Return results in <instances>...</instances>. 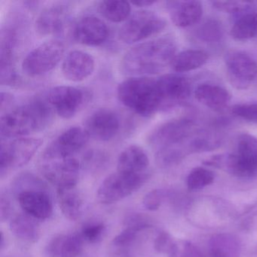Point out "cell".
Listing matches in <instances>:
<instances>
[{
  "label": "cell",
  "instance_id": "obj_1",
  "mask_svg": "<svg viewBox=\"0 0 257 257\" xmlns=\"http://www.w3.org/2000/svg\"><path fill=\"white\" fill-rule=\"evenodd\" d=\"M176 50V43L171 37H162L137 45L123 57L121 71L133 76L158 73L171 64Z\"/></svg>",
  "mask_w": 257,
  "mask_h": 257
},
{
  "label": "cell",
  "instance_id": "obj_2",
  "mask_svg": "<svg viewBox=\"0 0 257 257\" xmlns=\"http://www.w3.org/2000/svg\"><path fill=\"white\" fill-rule=\"evenodd\" d=\"M54 114L44 99H37L5 112L1 117L3 138H25L44 130L53 121Z\"/></svg>",
  "mask_w": 257,
  "mask_h": 257
},
{
  "label": "cell",
  "instance_id": "obj_3",
  "mask_svg": "<svg viewBox=\"0 0 257 257\" xmlns=\"http://www.w3.org/2000/svg\"><path fill=\"white\" fill-rule=\"evenodd\" d=\"M117 94L126 107L143 117H150L162 109L157 79L134 77L118 85Z\"/></svg>",
  "mask_w": 257,
  "mask_h": 257
},
{
  "label": "cell",
  "instance_id": "obj_4",
  "mask_svg": "<svg viewBox=\"0 0 257 257\" xmlns=\"http://www.w3.org/2000/svg\"><path fill=\"white\" fill-rule=\"evenodd\" d=\"M195 129L193 120L176 118L156 127L150 134L149 143L155 153L171 149H186L188 151V141L195 133Z\"/></svg>",
  "mask_w": 257,
  "mask_h": 257
},
{
  "label": "cell",
  "instance_id": "obj_5",
  "mask_svg": "<svg viewBox=\"0 0 257 257\" xmlns=\"http://www.w3.org/2000/svg\"><path fill=\"white\" fill-rule=\"evenodd\" d=\"M223 170L237 178L256 177L257 138L246 133L239 135L235 152L225 156Z\"/></svg>",
  "mask_w": 257,
  "mask_h": 257
},
{
  "label": "cell",
  "instance_id": "obj_6",
  "mask_svg": "<svg viewBox=\"0 0 257 257\" xmlns=\"http://www.w3.org/2000/svg\"><path fill=\"white\" fill-rule=\"evenodd\" d=\"M43 99L55 113L68 119L89 103L91 94L84 88L62 85L49 90Z\"/></svg>",
  "mask_w": 257,
  "mask_h": 257
},
{
  "label": "cell",
  "instance_id": "obj_7",
  "mask_svg": "<svg viewBox=\"0 0 257 257\" xmlns=\"http://www.w3.org/2000/svg\"><path fill=\"white\" fill-rule=\"evenodd\" d=\"M148 177L149 174H131L117 171L102 182L97 190V199L103 204L121 201L141 189Z\"/></svg>",
  "mask_w": 257,
  "mask_h": 257
},
{
  "label": "cell",
  "instance_id": "obj_8",
  "mask_svg": "<svg viewBox=\"0 0 257 257\" xmlns=\"http://www.w3.org/2000/svg\"><path fill=\"white\" fill-rule=\"evenodd\" d=\"M65 46L60 40H49L30 52L22 63L25 74L32 77L42 76L53 70L62 59Z\"/></svg>",
  "mask_w": 257,
  "mask_h": 257
},
{
  "label": "cell",
  "instance_id": "obj_9",
  "mask_svg": "<svg viewBox=\"0 0 257 257\" xmlns=\"http://www.w3.org/2000/svg\"><path fill=\"white\" fill-rule=\"evenodd\" d=\"M166 25L165 19L153 12H137L121 27L119 39L123 43L132 44L159 34Z\"/></svg>",
  "mask_w": 257,
  "mask_h": 257
},
{
  "label": "cell",
  "instance_id": "obj_10",
  "mask_svg": "<svg viewBox=\"0 0 257 257\" xmlns=\"http://www.w3.org/2000/svg\"><path fill=\"white\" fill-rule=\"evenodd\" d=\"M43 141L38 138H19L2 142L0 150V176L4 177L12 168H20L31 161L40 148Z\"/></svg>",
  "mask_w": 257,
  "mask_h": 257
},
{
  "label": "cell",
  "instance_id": "obj_11",
  "mask_svg": "<svg viewBox=\"0 0 257 257\" xmlns=\"http://www.w3.org/2000/svg\"><path fill=\"white\" fill-rule=\"evenodd\" d=\"M225 63L228 80L237 89H246L256 78V61L246 52L237 49L228 51Z\"/></svg>",
  "mask_w": 257,
  "mask_h": 257
},
{
  "label": "cell",
  "instance_id": "obj_12",
  "mask_svg": "<svg viewBox=\"0 0 257 257\" xmlns=\"http://www.w3.org/2000/svg\"><path fill=\"white\" fill-rule=\"evenodd\" d=\"M89 138V135L83 127H70L46 147L42 155V161L73 157L88 144Z\"/></svg>",
  "mask_w": 257,
  "mask_h": 257
},
{
  "label": "cell",
  "instance_id": "obj_13",
  "mask_svg": "<svg viewBox=\"0 0 257 257\" xmlns=\"http://www.w3.org/2000/svg\"><path fill=\"white\" fill-rule=\"evenodd\" d=\"M40 168L43 176L59 189L76 186L81 166L76 158L71 157L42 161Z\"/></svg>",
  "mask_w": 257,
  "mask_h": 257
},
{
  "label": "cell",
  "instance_id": "obj_14",
  "mask_svg": "<svg viewBox=\"0 0 257 257\" xmlns=\"http://www.w3.org/2000/svg\"><path fill=\"white\" fill-rule=\"evenodd\" d=\"M158 88L162 98V109L180 106L187 101L192 92L190 81L177 73H170L157 79Z\"/></svg>",
  "mask_w": 257,
  "mask_h": 257
},
{
  "label": "cell",
  "instance_id": "obj_15",
  "mask_svg": "<svg viewBox=\"0 0 257 257\" xmlns=\"http://www.w3.org/2000/svg\"><path fill=\"white\" fill-rule=\"evenodd\" d=\"M120 126V118L116 112L101 108L87 118L85 129L90 138L99 141H109L118 135Z\"/></svg>",
  "mask_w": 257,
  "mask_h": 257
},
{
  "label": "cell",
  "instance_id": "obj_16",
  "mask_svg": "<svg viewBox=\"0 0 257 257\" xmlns=\"http://www.w3.org/2000/svg\"><path fill=\"white\" fill-rule=\"evenodd\" d=\"M73 36L74 40L80 44L97 46L107 40L109 29L106 24L98 18L87 16L76 24Z\"/></svg>",
  "mask_w": 257,
  "mask_h": 257
},
{
  "label": "cell",
  "instance_id": "obj_17",
  "mask_svg": "<svg viewBox=\"0 0 257 257\" xmlns=\"http://www.w3.org/2000/svg\"><path fill=\"white\" fill-rule=\"evenodd\" d=\"M21 207L27 215L34 219H49L53 213V204L45 190H29L17 195Z\"/></svg>",
  "mask_w": 257,
  "mask_h": 257
},
{
  "label": "cell",
  "instance_id": "obj_18",
  "mask_svg": "<svg viewBox=\"0 0 257 257\" xmlns=\"http://www.w3.org/2000/svg\"><path fill=\"white\" fill-rule=\"evenodd\" d=\"M94 58L87 52L75 50L64 58L62 73L67 80L79 82L89 77L94 70Z\"/></svg>",
  "mask_w": 257,
  "mask_h": 257
},
{
  "label": "cell",
  "instance_id": "obj_19",
  "mask_svg": "<svg viewBox=\"0 0 257 257\" xmlns=\"http://www.w3.org/2000/svg\"><path fill=\"white\" fill-rule=\"evenodd\" d=\"M67 6L56 4L42 12L36 22V29L40 35L49 36L60 34L64 29L69 19Z\"/></svg>",
  "mask_w": 257,
  "mask_h": 257
},
{
  "label": "cell",
  "instance_id": "obj_20",
  "mask_svg": "<svg viewBox=\"0 0 257 257\" xmlns=\"http://www.w3.org/2000/svg\"><path fill=\"white\" fill-rule=\"evenodd\" d=\"M166 7L171 21L178 28L195 25L203 15V6L198 1H169Z\"/></svg>",
  "mask_w": 257,
  "mask_h": 257
},
{
  "label": "cell",
  "instance_id": "obj_21",
  "mask_svg": "<svg viewBox=\"0 0 257 257\" xmlns=\"http://www.w3.org/2000/svg\"><path fill=\"white\" fill-rule=\"evenodd\" d=\"M150 159L144 149L132 145L121 152L117 162V171L131 174H148Z\"/></svg>",
  "mask_w": 257,
  "mask_h": 257
},
{
  "label": "cell",
  "instance_id": "obj_22",
  "mask_svg": "<svg viewBox=\"0 0 257 257\" xmlns=\"http://www.w3.org/2000/svg\"><path fill=\"white\" fill-rule=\"evenodd\" d=\"M195 97L201 104L216 112L223 110L231 100V94L222 87L210 83L198 85Z\"/></svg>",
  "mask_w": 257,
  "mask_h": 257
},
{
  "label": "cell",
  "instance_id": "obj_23",
  "mask_svg": "<svg viewBox=\"0 0 257 257\" xmlns=\"http://www.w3.org/2000/svg\"><path fill=\"white\" fill-rule=\"evenodd\" d=\"M209 250L212 257H239L241 242L234 234L220 233L210 237Z\"/></svg>",
  "mask_w": 257,
  "mask_h": 257
},
{
  "label": "cell",
  "instance_id": "obj_24",
  "mask_svg": "<svg viewBox=\"0 0 257 257\" xmlns=\"http://www.w3.org/2000/svg\"><path fill=\"white\" fill-rule=\"evenodd\" d=\"M57 192L60 208L64 216L70 220H77L82 215L83 201L76 186L59 188Z\"/></svg>",
  "mask_w": 257,
  "mask_h": 257
},
{
  "label": "cell",
  "instance_id": "obj_25",
  "mask_svg": "<svg viewBox=\"0 0 257 257\" xmlns=\"http://www.w3.org/2000/svg\"><path fill=\"white\" fill-rule=\"evenodd\" d=\"M231 36L237 41H247L257 36V12L253 9L237 15Z\"/></svg>",
  "mask_w": 257,
  "mask_h": 257
},
{
  "label": "cell",
  "instance_id": "obj_26",
  "mask_svg": "<svg viewBox=\"0 0 257 257\" xmlns=\"http://www.w3.org/2000/svg\"><path fill=\"white\" fill-rule=\"evenodd\" d=\"M208 58V54L204 51L188 49L177 54L171 66L177 73H186L203 67Z\"/></svg>",
  "mask_w": 257,
  "mask_h": 257
},
{
  "label": "cell",
  "instance_id": "obj_27",
  "mask_svg": "<svg viewBox=\"0 0 257 257\" xmlns=\"http://www.w3.org/2000/svg\"><path fill=\"white\" fill-rule=\"evenodd\" d=\"M10 230L19 240L35 243L40 237V228L34 218L28 215H19L10 222Z\"/></svg>",
  "mask_w": 257,
  "mask_h": 257
},
{
  "label": "cell",
  "instance_id": "obj_28",
  "mask_svg": "<svg viewBox=\"0 0 257 257\" xmlns=\"http://www.w3.org/2000/svg\"><path fill=\"white\" fill-rule=\"evenodd\" d=\"M98 11L109 22L120 23L129 19L132 7L126 1H103L99 4Z\"/></svg>",
  "mask_w": 257,
  "mask_h": 257
},
{
  "label": "cell",
  "instance_id": "obj_29",
  "mask_svg": "<svg viewBox=\"0 0 257 257\" xmlns=\"http://www.w3.org/2000/svg\"><path fill=\"white\" fill-rule=\"evenodd\" d=\"M142 233V231L124 228L112 240V245L114 250L121 256H132L135 247L139 241L140 236Z\"/></svg>",
  "mask_w": 257,
  "mask_h": 257
},
{
  "label": "cell",
  "instance_id": "obj_30",
  "mask_svg": "<svg viewBox=\"0 0 257 257\" xmlns=\"http://www.w3.org/2000/svg\"><path fill=\"white\" fill-rule=\"evenodd\" d=\"M46 183L32 173L24 172L19 174L12 183V190L17 196L21 192L29 190L46 191Z\"/></svg>",
  "mask_w": 257,
  "mask_h": 257
},
{
  "label": "cell",
  "instance_id": "obj_31",
  "mask_svg": "<svg viewBox=\"0 0 257 257\" xmlns=\"http://www.w3.org/2000/svg\"><path fill=\"white\" fill-rule=\"evenodd\" d=\"M196 37L205 43L219 41L223 37L222 24L216 19H207L196 30Z\"/></svg>",
  "mask_w": 257,
  "mask_h": 257
},
{
  "label": "cell",
  "instance_id": "obj_32",
  "mask_svg": "<svg viewBox=\"0 0 257 257\" xmlns=\"http://www.w3.org/2000/svg\"><path fill=\"white\" fill-rule=\"evenodd\" d=\"M213 171L202 167L194 168L186 178V185L189 191H198L210 186L214 181Z\"/></svg>",
  "mask_w": 257,
  "mask_h": 257
},
{
  "label": "cell",
  "instance_id": "obj_33",
  "mask_svg": "<svg viewBox=\"0 0 257 257\" xmlns=\"http://www.w3.org/2000/svg\"><path fill=\"white\" fill-rule=\"evenodd\" d=\"M84 240L80 233L64 234L60 257H79L83 252Z\"/></svg>",
  "mask_w": 257,
  "mask_h": 257
},
{
  "label": "cell",
  "instance_id": "obj_34",
  "mask_svg": "<svg viewBox=\"0 0 257 257\" xmlns=\"http://www.w3.org/2000/svg\"><path fill=\"white\" fill-rule=\"evenodd\" d=\"M212 6L215 10L223 12L228 14H240L246 10L253 8V2H243V1H213Z\"/></svg>",
  "mask_w": 257,
  "mask_h": 257
},
{
  "label": "cell",
  "instance_id": "obj_35",
  "mask_svg": "<svg viewBox=\"0 0 257 257\" xmlns=\"http://www.w3.org/2000/svg\"><path fill=\"white\" fill-rule=\"evenodd\" d=\"M106 225L101 222H91L85 224L81 230V235L85 241L91 243L100 242L106 233Z\"/></svg>",
  "mask_w": 257,
  "mask_h": 257
},
{
  "label": "cell",
  "instance_id": "obj_36",
  "mask_svg": "<svg viewBox=\"0 0 257 257\" xmlns=\"http://www.w3.org/2000/svg\"><path fill=\"white\" fill-rule=\"evenodd\" d=\"M124 226L125 228H131L144 232L151 228L152 222L148 216L142 213H132L126 216L124 220Z\"/></svg>",
  "mask_w": 257,
  "mask_h": 257
},
{
  "label": "cell",
  "instance_id": "obj_37",
  "mask_svg": "<svg viewBox=\"0 0 257 257\" xmlns=\"http://www.w3.org/2000/svg\"><path fill=\"white\" fill-rule=\"evenodd\" d=\"M177 240L173 238L172 236L167 232L162 231L158 233L154 240V248L160 253L167 254L171 257L175 249Z\"/></svg>",
  "mask_w": 257,
  "mask_h": 257
},
{
  "label": "cell",
  "instance_id": "obj_38",
  "mask_svg": "<svg viewBox=\"0 0 257 257\" xmlns=\"http://www.w3.org/2000/svg\"><path fill=\"white\" fill-rule=\"evenodd\" d=\"M231 113L241 119L257 124V103L235 104L231 108Z\"/></svg>",
  "mask_w": 257,
  "mask_h": 257
},
{
  "label": "cell",
  "instance_id": "obj_39",
  "mask_svg": "<svg viewBox=\"0 0 257 257\" xmlns=\"http://www.w3.org/2000/svg\"><path fill=\"white\" fill-rule=\"evenodd\" d=\"M168 196V193L162 189H154L150 191L144 196L143 205L149 211H156L162 205L164 199Z\"/></svg>",
  "mask_w": 257,
  "mask_h": 257
},
{
  "label": "cell",
  "instance_id": "obj_40",
  "mask_svg": "<svg viewBox=\"0 0 257 257\" xmlns=\"http://www.w3.org/2000/svg\"><path fill=\"white\" fill-rule=\"evenodd\" d=\"M171 257H203V253L194 243L186 240H180L177 241Z\"/></svg>",
  "mask_w": 257,
  "mask_h": 257
},
{
  "label": "cell",
  "instance_id": "obj_41",
  "mask_svg": "<svg viewBox=\"0 0 257 257\" xmlns=\"http://www.w3.org/2000/svg\"><path fill=\"white\" fill-rule=\"evenodd\" d=\"M64 234L55 236L48 243L46 246V252L50 257H60L61 242H62Z\"/></svg>",
  "mask_w": 257,
  "mask_h": 257
},
{
  "label": "cell",
  "instance_id": "obj_42",
  "mask_svg": "<svg viewBox=\"0 0 257 257\" xmlns=\"http://www.w3.org/2000/svg\"><path fill=\"white\" fill-rule=\"evenodd\" d=\"M12 212L11 201L9 199L7 195H1L0 199V214H1V221H4L8 219Z\"/></svg>",
  "mask_w": 257,
  "mask_h": 257
},
{
  "label": "cell",
  "instance_id": "obj_43",
  "mask_svg": "<svg viewBox=\"0 0 257 257\" xmlns=\"http://www.w3.org/2000/svg\"><path fill=\"white\" fill-rule=\"evenodd\" d=\"M14 96L9 92L1 93V112L4 113V111L6 112H8L13 106L14 103Z\"/></svg>",
  "mask_w": 257,
  "mask_h": 257
},
{
  "label": "cell",
  "instance_id": "obj_44",
  "mask_svg": "<svg viewBox=\"0 0 257 257\" xmlns=\"http://www.w3.org/2000/svg\"><path fill=\"white\" fill-rule=\"evenodd\" d=\"M156 1H138V2H133V5L137 6L139 7H147L156 4Z\"/></svg>",
  "mask_w": 257,
  "mask_h": 257
},
{
  "label": "cell",
  "instance_id": "obj_45",
  "mask_svg": "<svg viewBox=\"0 0 257 257\" xmlns=\"http://www.w3.org/2000/svg\"><path fill=\"white\" fill-rule=\"evenodd\" d=\"M4 234L3 231H1V236H0V249H3L4 247Z\"/></svg>",
  "mask_w": 257,
  "mask_h": 257
}]
</instances>
